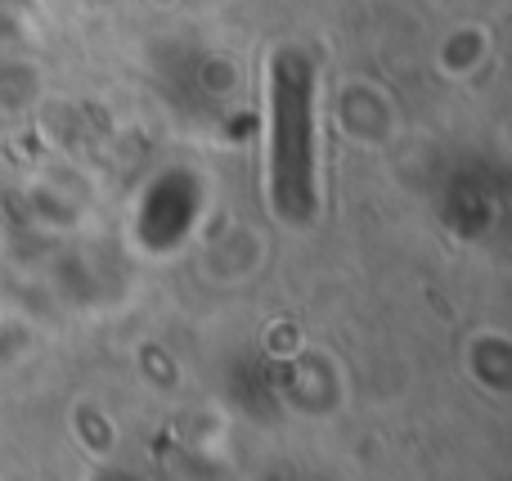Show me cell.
<instances>
[{
  "label": "cell",
  "mask_w": 512,
  "mask_h": 481,
  "mask_svg": "<svg viewBox=\"0 0 512 481\" xmlns=\"http://www.w3.org/2000/svg\"><path fill=\"white\" fill-rule=\"evenodd\" d=\"M315 81L297 54H279L270 81V194L292 225L315 216Z\"/></svg>",
  "instance_id": "6da1fadb"
}]
</instances>
